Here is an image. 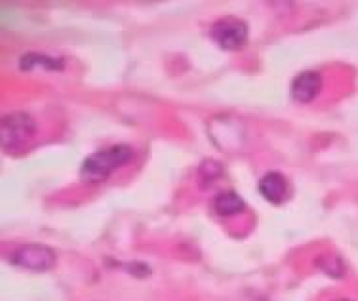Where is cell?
Instances as JSON below:
<instances>
[{
  "label": "cell",
  "instance_id": "obj_1",
  "mask_svg": "<svg viewBox=\"0 0 358 301\" xmlns=\"http://www.w3.org/2000/svg\"><path fill=\"white\" fill-rule=\"evenodd\" d=\"M131 158V149L128 145H113L107 149L92 153L83 162L80 174L88 181H103L107 176L124 166Z\"/></svg>",
  "mask_w": 358,
  "mask_h": 301
},
{
  "label": "cell",
  "instance_id": "obj_2",
  "mask_svg": "<svg viewBox=\"0 0 358 301\" xmlns=\"http://www.w3.org/2000/svg\"><path fill=\"white\" fill-rule=\"evenodd\" d=\"M36 134V124L25 113H12L2 118V147L15 150L25 147Z\"/></svg>",
  "mask_w": 358,
  "mask_h": 301
},
{
  "label": "cell",
  "instance_id": "obj_3",
  "mask_svg": "<svg viewBox=\"0 0 358 301\" xmlns=\"http://www.w3.org/2000/svg\"><path fill=\"white\" fill-rule=\"evenodd\" d=\"M10 261L29 271H50L55 265V252L44 244H23L12 253Z\"/></svg>",
  "mask_w": 358,
  "mask_h": 301
},
{
  "label": "cell",
  "instance_id": "obj_4",
  "mask_svg": "<svg viewBox=\"0 0 358 301\" xmlns=\"http://www.w3.org/2000/svg\"><path fill=\"white\" fill-rule=\"evenodd\" d=\"M212 38L223 50H241L248 41V25L238 18H221L212 27Z\"/></svg>",
  "mask_w": 358,
  "mask_h": 301
},
{
  "label": "cell",
  "instance_id": "obj_5",
  "mask_svg": "<svg viewBox=\"0 0 358 301\" xmlns=\"http://www.w3.org/2000/svg\"><path fill=\"white\" fill-rule=\"evenodd\" d=\"M259 192L271 204H284L289 197L288 179L280 172H267L259 181Z\"/></svg>",
  "mask_w": 358,
  "mask_h": 301
},
{
  "label": "cell",
  "instance_id": "obj_6",
  "mask_svg": "<svg viewBox=\"0 0 358 301\" xmlns=\"http://www.w3.org/2000/svg\"><path fill=\"white\" fill-rule=\"evenodd\" d=\"M322 88V78L315 71H305L297 75L292 83V97L297 103H310Z\"/></svg>",
  "mask_w": 358,
  "mask_h": 301
},
{
  "label": "cell",
  "instance_id": "obj_7",
  "mask_svg": "<svg viewBox=\"0 0 358 301\" xmlns=\"http://www.w3.org/2000/svg\"><path fill=\"white\" fill-rule=\"evenodd\" d=\"M214 208L220 216H236V214L244 212L246 204L234 191H225L215 197Z\"/></svg>",
  "mask_w": 358,
  "mask_h": 301
},
{
  "label": "cell",
  "instance_id": "obj_8",
  "mask_svg": "<svg viewBox=\"0 0 358 301\" xmlns=\"http://www.w3.org/2000/svg\"><path fill=\"white\" fill-rule=\"evenodd\" d=\"M20 67L23 71H31V69L36 67H44L48 71H59L63 67V63L57 59V57H50V55H42V54H27L21 57Z\"/></svg>",
  "mask_w": 358,
  "mask_h": 301
},
{
  "label": "cell",
  "instance_id": "obj_9",
  "mask_svg": "<svg viewBox=\"0 0 358 301\" xmlns=\"http://www.w3.org/2000/svg\"><path fill=\"white\" fill-rule=\"evenodd\" d=\"M338 301H349V300H338Z\"/></svg>",
  "mask_w": 358,
  "mask_h": 301
}]
</instances>
